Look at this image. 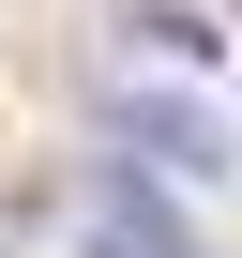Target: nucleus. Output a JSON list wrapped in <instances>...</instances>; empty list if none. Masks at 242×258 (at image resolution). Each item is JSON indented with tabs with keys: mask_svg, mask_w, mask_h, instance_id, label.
<instances>
[{
	"mask_svg": "<svg viewBox=\"0 0 242 258\" xmlns=\"http://www.w3.org/2000/svg\"><path fill=\"white\" fill-rule=\"evenodd\" d=\"M121 31H137L152 61H182V76H212V61H227V31L197 16V0H137V16H121Z\"/></svg>",
	"mask_w": 242,
	"mask_h": 258,
	"instance_id": "2",
	"label": "nucleus"
},
{
	"mask_svg": "<svg viewBox=\"0 0 242 258\" xmlns=\"http://www.w3.org/2000/svg\"><path fill=\"white\" fill-rule=\"evenodd\" d=\"M121 137H137L167 182H227V167H242V137H227L197 91H137V106H121Z\"/></svg>",
	"mask_w": 242,
	"mask_h": 258,
	"instance_id": "1",
	"label": "nucleus"
}]
</instances>
